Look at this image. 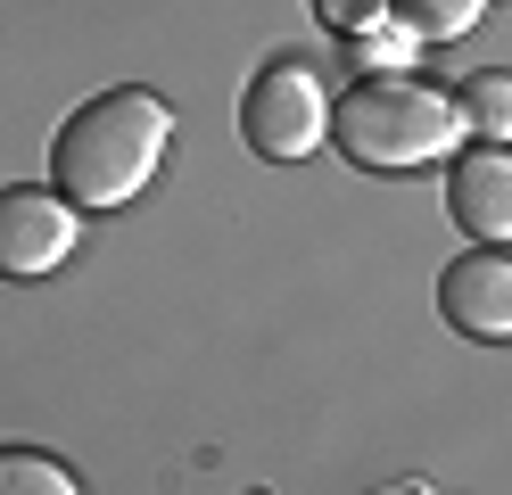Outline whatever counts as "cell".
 <instances>
[{
	"mask_svg": "<svg viewBox=\"0 0 512 495\" xmlns=\"http://www.w3.org/2000/svg\"><path fill=\"white\" fill-rule=\"evenodd\" d=\"M166 141H174V108L157 91H141V83L100 91V99H83V108L58 124L50 182H58L67 207H124V198L149 190Z\"/></svg>",
	"mask_w": 512,
	"mask_h": 495,
	"instance_id": "6da1fadb",
	"label": "cell"
},
{
	"mask_svg": "<svg viewBox=\"0 0 512 495\" xmlns=\"http://www.w3.org/2000/svg\"><path fill=\"white\" fill-rule=\"evenodd\" d=\"M463 108L413 75H364L356 91L331 108V149L364 174H405V165H438L455 157Z\"/></svg>",
	"mask_w": 512,
	"mask_h": 495,
	"instance_id": "7a4b0ae2",
	"label": "cell"
},
{
	"mask_svg": "<svg viewBox=\"0 0 512 495\" xmlns=\"http://www.w3.org/2000/svg\"><path fill=\"white\" fill-rule=\"evenodd\" d=\"M240 132H248V149H256V157L298 165V157L323 149V132H331V99H323V83H314L298 58H273L265 75L248 83V99H240Z\"/></svg>",
	"mask_w": 512,
	"mask_h": 495,
	"instance_id": "3957f363",
	"label": "cell"
},
{
	"mask_svg": "<svg viewBox=\"0 0 512 495\" xmlns=\"http://www.w3.org/2000/svg\"><path fill=\"white\" fill-rule=\"evenodd\" d=\"M83 248V223H75V207L58 190H0V273L9 281H42V273H58Z\"/></svg>",
	"mask_w": 512,
	"mask_h": 495,
	"instance_id": "277c9868",
	"label": "cell"
},
{
	"mask_svg": "<svg viewBox=\"0 0 512 495\" xmlns=\"http://www.w3.org/2000/svg\"><path fill=\"white\" fill-rule=\"evenodd\" d=\"M438 314L463 330V339H512V256L471 248L438 273Z\"/></svg>",
	"mask_w": 512,
	"mask_h": 495,
	"instance_id": "5b68a950",
	"label": "cell"
},
{
	"mask_svg": "<svg viewBox=\"0 0 512 495\" xmlns=\"http://www.w3.org/2000/svg\"><path fill=\"white\" fill-rule=\"evenodd\" d=\"M446 215H455L479 248H504V240H512V149H504V141L455 157V182H446Z\"/></svg>",
	"mask_w": 512,
	"mask_h": 495,
	"instance_id": "8992f818",
	"label": "cell"
},
{
	"mask_svg": "<svg viewBox=\"0 0 512 495\" xmlns=\"http://www.w3.org/2000/svg\"><path fill=\"white\" fill-rule=\"evenodd\" d=\"M455 108H463V132H479V141H512V75H504V66L471 75L455 91Z\"/></svg>",
	"mask_w": 512,
	"mask_h": 495,
	"instance_id": "52a82bcc",
	"label": "cell"
},
{
	"mask_svg": "<svg viewBox=\"0 0 512 495\" xmlns=\"http://www.w3.org/2000/svg\"><path fill=\"white\" fill-rule=\"evenodd\" d=\"M0 495H83L67 462H50L42 446H0Z\"/></svg>",
	"mask_w": 512,
	"mask_h": 495,
	"instance_id": "ba28073f",
	"label": "cell"
},
{
	"mask_svg": "<svg viewBox=\"0 0 512 495\" xmlns=\"http://www.w3.org/2000/svg\"><path fill=\"white\" fill-rule=\"evenodd\" d=\"M397 17L413 25V42H463L488 17V0H397Z\"/></svg>",
	"mask_w": 512,
	"mask_h": 495,
	"instance_id": "9c48e42d",
	"label": "cell"
},
{
	"mask_svg": "<svg viewBox=\"0 0 512 495\" xmlns=\"http://www.w3.org/2000/svg\"><path fill=\"white\" fill-rule=\"evenodd\" d=\"M356 58H364V75H405V66L422 58V42H413L405 17H389V25H364L356 33Z\"/></svg>",
	"mask_w": 512,
	"mask_h": 495,
	"instance_id": "30bf717a",
	"label": "cell"
},
{
	"mask_svg": "<svg viewBox=\"0 0 512 495\" xmlns=\"http://www.w3.org/2000/svg\"><path fill=\"white\" fill-rule=\"evenodd\" d=\"M314 17H323V25H339V33H364V25H380V17H389V0H314Z\"/></svg>",
	"mask_w": 512,
	"mask_h": 495,
	"instance_id": "8fae6325",
	"label": "cell"
},
{
	"mask_svg": "<svg viewBox=\"0 0 512 495\" xmlns=\"http://www.w3.org/2000/svg\"><path fill=\"white\" fill-rule=\"evenodd\" d=\"M372 495H430V479H389V487H372Z\"/></svg>",
	"mask_w": 512,
	"mask_h": 495,
	"instance_id": "7c38bea8",
	"label": "cell"
}]
</instances>
